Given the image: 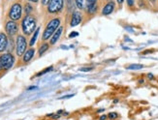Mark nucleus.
I'll list each match as a JSON object with an SVG mask.
<instances>
[{
	"label": "nucleus",
	"mask_w": 158,
	"mask_h": 120,
	"mask_svg": "<svg viewBox=\"0 0 158 120\" xmlns=\"http://www.w3.org/2000/svg\"><path fill=\"white\" fill-rule=\"evenodd\" d=\"M22 32L25 35H30L35 31L36 28V20L32 16H25V17L21 21Z\"/></svg>",
	"instance_id": "1"
},
{
	"label": "nucleus",
	"mask_w": 158,
	"mask_h": 120,
	"mask_svg": "<svg viewBox=\"0 0 158 120\" xmlns=\"http://www.w3.org/2000/svg\"><path fill=\"white\" fill-rule=\"evenodd\" d=\"M60 25V20L56 17V19L52 20L50 22L48 23V25L45 29L44 31V34H43V40L44 41H47L50 39L52 36L54 34V32L56 31V29L59 27Z\"/></svg>",
	"instance_id": "2"
},
{
	"label": "nucleus",
	"mask_w": 158,
	"mask_h": 120,
	"mask_svg": "<svg viewBox=\"0 0 158 120\" xmlns=\"http://www.w3.org/2000/svg\"><path fill=\"white\" fill-rule=\"evenodd\" d=\"M15 57L11 53H4L0 55V70H9L13 67Z\"/></svg>",
	"instance_id": "3"
},
{
	"label": "nucleus",
	"mask_w": 158,
	"mask_h": 120,
	"mask_svg": "<svg viewBox=\"0 0 158 120\" xmlns=\"http://www.w3.org/2000/svg\"><path fill=\"white\" fill-rule=\"evenodd\" d=\"M26 47H27V43L25 37L22 35H19L17 37V41H16V52L17 55L21 56L24 54V52L26 51Z\"/></svg>",
	"instance_id": "4"
},
{
	"label": "nucleus",
	"mask_w": 158,
	"mask_h": 120,
	"mask_svg": "<svg viewBox=\"0 0 158 120\" xmlns=\"http://www.w3.org/2000/svg\"><path fill=\"white\" fill-rule=\"evenodd\" d=\"M64 6V0H51L48 4V12L51 14H57L61 12Z\"/></svg>",
	"instance_id": "5"
},
{
	"label": "nucleus",
	"mask_w": 158,
	"mask_h": 120,
	"mask_svg": "<svg viewBox=\"0 0 158 120\" xmlns=\"http://www.w3.org/2000/svg\"><path fill=\"white\" fill-rule=\"evenodd\" d=\"M22 7L20 3H15L9 11V17L12 21H17L21 17Z\"/></svg>",
	"instance_id": "6"
},
{
	"label": "nucleus",
	"mask_w": 158,
	"mask_h": 120,
	"mask_svg": "<svg viewBox=\"0 0 158 120\" xmlns=\"http://www.w3.org/2000/svg\"><path fill=\"white\" fill-rule=\"evenodd\" d=\"M5 30L9 36H14L19 31V26H17L15 21H9L5 25Z\"/></svg>",
	"instance_id": "7"
},
{
	"label": "nucleus",
	"mask_w": 158,
	"mask_h": 120,
	"mask_svg": "<svg viewBox=\"0 0 158 120\" xmlns=\"http://www.w3.org/2000/svg\"><path fill=\"white\" fill-rule=\"evenodd\" d=\"M8 38L5 33L0 32V52H3L8 49Z\"/></svg>",
	"instance_id": "8"
},
{
	"label": "nucleus",
	"mask_w": 158,
	"mask_h": 120,
	"mask_svg": "<svg viewBox=\"0 0 158 120\" xmlns=\"http://www.w3.org/2000/svg\"><path fill=\"white\" fill-rule=\"evenodd\" d=\"M82 21V14L80 12H73L71 17V26H77Z\"/></svg>",
	"instance_id": "9"
},
{
	"label": "nucleus",
	"mask_w": 158,
	"mask_h": 120,
	"mask_svg": "<svg viewBox=\"0 0 158 120\" xmlns=\"http://www.w3.org/2000/svg\"><path fill=\"white\" fill-rule=\"evenodd\" d=\"M87 10L88 14H94L97 11V0H87Z\"/></svg>",
	"instance_id": "10"
},
{
	"label": "nucleus",
	"mask_w": 158,
	"mask_h": 120,
	"mask_svg": "<svg viewBox=\"0 0 158 120\" xmlns=\"http://www.w3.org/2000/svg\"><path fill=\"white\" fill-rule=\"evenodd\" d=\"M114 3L113 1H111V2L107 3L104 6V8H103V11H102V15L103 16H108V15L112 14L114 12Z\"/></svg>",
	"instance_id": "11"
},
{
	"label": "nucleus",
	"mask_w": 158,
	"mask_h": 120,
	"mask_svg": "<svg viewBox=\"0 0 158 120\" xmlns=\"http://www.w3.org/2000/svg\"><path fill=\"white\" fill-rule=\"evenodd\" d=\"M62 31H63V27H61L60 26L56 32H54V34L52 36V39H51V44L52 45H54L56 43V42L59 40V38H60V36H61V34H62Z\"/></svg>",
	"instance_id": "12"
},
{
	"label": "nucleus",
	"mask_w": 158,
	"mask_h": 120,
	"mask_svg": "<svg viewBox=\"0 0 158 120\" xmlns=\"http://www.w3.org/2000/svg\"><path fill=\"white\" fill-rule=\"evenodd\" d=\"M34 53H35L34 49H29L28 51H26L23 54V62H25V63L29 62L30 60H31V58L34 56Z\"/></svg>",
	"instance_id": "13"
},
{
	"label": "nucleus",
	"mask_w": 158,
	"mask_h": 120,
	"mask_svg": "<svg viewBox=\"0 0 158 120\" xmlns=\"http://www.w3.org/2000/svg\"><path fill=\"white\" fill-rule=\"evenodd\" d=\"M39 31H40V28L38 27L37 29L35 30V32H34V34L32 36V38H31V40H30V43H29L30 47H32L36 43V40H37V37H38V35H39Z\"/></svg>",
	"instance_id": "14"
},
{
	"label": "nucleus",
	"mask_w": 158,
	"mask_h": 120,
	"mask_svg": "<svg viewBox=\"0 0 158 120\" xmlns=\"http://www.w3.org/2000/svg\"><path fill=\"white\" fill-rule=\"evenodd\" d=\"M143 68H144V66L141 64H132V65L127 67L128 70H140V69H143Z\"/></svg>",
	"instance_id": "15"
},
{
	"label": "nucleus",
	"mask_w": 158,
	"mask_h": 120,
	"mask_svg": "<svg viewBox=\"0 0 158 120\" xmlns=\"http://www.w3.org/2000/svg\"><path fill=\"white\" fill-rule=\"evenodd\" d=\"M75 3L77 8H79L80 10L84 9V0H75Z\"/></svg>",
	"instance_id": "16"
},
{
	"label": "nucleus",
	"mask_w": 158,
	"mask_h": 120,
	"mask_svg": "<svg viewBox=\"0 0 158 120\" xmlns=\"http://www.w3.org/2000/svg\"><path fill=\"white\" fill-rule=\"evenodd\" d=\"M48 49V44H44V45H42L41 47L39 49V55L44 54V52L47 51Z\"/></svg>",
	"instance_id": "17"
},
{
	"label": "nucleus",
	"mask_w": 158,
	"mask_h": 120,
	"mask_svg": "<svg viewBox=\"0 0 158 120\" xmlns=\"http://www.w3.org/2000/svg\"><path fill=\"white\" fill-rule=\"evenodd\" d=\"M32 10H33V8H32V6L30 5L29 3H26L25 5H24V11H25V13L28 15L30 12H32Z\"/></svg>",
	"instance_id": "18"
},
{
	"label": "nucleus",
	"mask_w": 158,
	"mask_h": 120,
	"mask_svg": "<svg viewBox=\"0 0 158 120\" xmlns=\"http://www.w3.org/2000/svg\"><path fill=\"white\" fill-rule=\"evenodd\" d=\"M52 69H53V67H52V66H51V67H48V68L45 69L44 71H42V72H40V73H38L37 75H36V77H40V76H42V75H44V74L48 73V72H50V71H52Z\"/></svg>",
	"instance_id": "19"
},
{
	"label": "nucleus",
	"mask_w": 158,
	"mask_h": 120,
	"mask_svg": "<svg viewBox=\"0 0 158 120\" xmlns=\"http://www.w3.org/2000/svg\"><path fill=\"white\" fill-rule=\"evenodd\" d=\"M108 117L110 118V119H115L118 117V113H115V112H110L108 114Z\"/></svg>",
	"instance_id": "20"
},
{
	"label": "nucleus",
	"mask_w": 158,
	"mask_h": 120,
	"mask_svg": "<svg viewBox=\"0 0 158 120\" xmlns=\"http://www.w3.org/2000/svg\"><path fill=\"white\" fill-rule=\"evenodd\" d=\"M126 1H127V5H128L129 7H134L135 0H126Z\"/></svg>",
	"instance_id": "21"
},
{
	"label": "nucleus",
	"mask_w": 158,
	"mask_h": 120,
	"mask_svg": "<svg viewBox=\"0 0 158 120\" xmlns=\"http://www.w3.org/2000/svg\"><path fill=\"white\" fill-rule=\"evenodd\" d=\"M92 70V68L91 67H87V68H81L80 69V71H82V72H89V71H91Z\"/></svg>",
	"instance_id": "22"
},
{
	"label": "nucleus",
	"mask_w": 158,
	"mask_h": 120,
	"mask_svg": "<svg viewBox=\"0 0 158 120\" xmlns=\"http://www.w3.org/2000/svg\"><path fill=\"white\" fill-rule=\"evenodd\" d=\"M79 35V33L78 32H72L70 35H69V37L70 38H73V37H77V36Z\"/></svg>",
	"instance_id": "23"
},
{
	"label": "nucleus",
	"mask_w": 158,
	"mask_h": 120,
	"mask_svg": "<svg viewBox=\"0 0 158 120\" xmlns=\"http://www.w3.org/2000/svg\"><path fill=\"white\" fill-rule=\"evenodd\" d=\"M74 96V94H71V95H66V96H63V97H61L60 99H68V98H71Z\"/></svg>",
	"instance_id": "24"
},
{
	"label": "nucleus",
	"mask_w": 158,
	"mask_h": 120,
	"mask_svg": "<svg viewBox=\"0 0 158 120\" xmlns=\"http://www.w3.org/2000/svg\"><path fill=\"white\" fill-rule=\"evenodd\" d=\"M41 1H42V4H43V5H47V4L50 3L51 0H41Z\"/></svg>",
	"instance_id": "25"
},
{
	"label": "nucleus",
	"mask_w": 158,
	"mask_h": 120,
	"mask_svg": "<svg viewBox=\"0 0 158 120\" xmlns=\"http://www.w3.org/2000/svg\"><path fill=\"white\" fill-rule=\"evenodd\" d=\"M108 118V115H102L99 120H106Z\"/></svg>",
	"instance_id": "26"
},
{
	"label": "nucleus",
	"mask_w": 158,
	"mask_h": 120,
	"mask_svg": "<svg viewBox=\"0 0 158 120\" xmlns=\"http://www.w3.org/2000/svg\"><path fill=\"white\" fill-rule=\"evenodd\" d=\"M117 1H118V3L119 5H122V3H123L124 0H117Z\"/></svg>",
	"instance_id": "27"
},
{
	"label": "nucleus",
	"mask_w": 158,
	"mask_h": 120,
	"mask_svg": "<svg viewBox=\"0 0 158 120\" xmlns=\"http://www.w3.org/2000/svg\"><path fill=\"white\" fill-rule=\"evenodd\" d=\"M148 79H150V80H151V79H153V76L151 75V74H148Z\"/></svg>",
	"instance_id": "28"
},
{
	"label": "nucleus",
	"mask_w": 158,
	"mask_h": 120,
	"mask_svg": "<svg viewBox=\"0 0 158 120\" xmlns=\"http://www.w3.org/2000/svg\"><path fill=\"white\" fill-rule=\"evenodd\" d=\"M35 88H37V87H36V86H31V87L28 88V90H32V89H35Z\"/></svg>",
	"instance_id": "29"
},
{
	"label": "nucleus",
	"mask_w": 158,
	"mask_h": 120,
	"mask_svg": "<svg viewBox=\"0 0 158 120\" xmlns=\"http://www.w3.org/2000/svg\"><path fill=\"white\" fill-rule=\"evenodd\" d=\"M28 1H30V2H34V3H36V2H38V0H28Z\"/></svg>",
	"instance_id": "30"
},
{
	"label": "nucleus",
	"mask_w": 158,
	"mask_h": 120,
	"mask_svg": "<svg viewBox=\"0 0 158 120\" xmlns=\"http://www.w3.org/2000/svg\"><path fill=\"white\" fill-rule=\"evenodd\" d=\"M148 1H150V2H152V3H154L156 0H148Z\"/></svg>",
	"instance_id": "31"
}]
</instances>
